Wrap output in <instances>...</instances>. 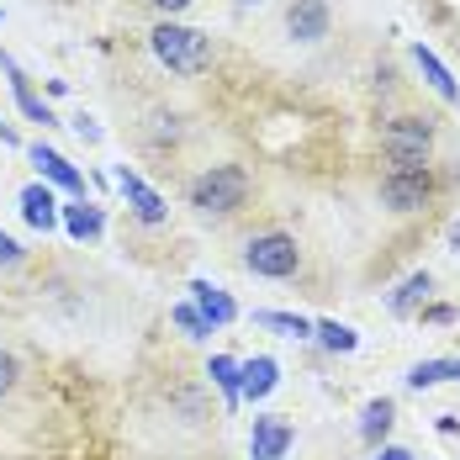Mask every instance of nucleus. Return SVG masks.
Wrapping results in <instances>:
<instances>
[{
	"label": "nucleus",
	"mask_w": 460,
	"mask_h": 460,
	"mask_svg": "<svg viewBox=\"0 0 460 460\" xmlns=\"http://www.w3.org/2000/svg\"><path fill=\"white\" fill-rule=\"evenodd\" d=\"M148 48L170 75H207L212 69V38L196 27H181V22H159L148 32Z\"/></svg>",
	"instance_id": "nucleus-1"
},
{
	"label": "nucleus",
	"mask_w": 460,
	"mask_h": 460,
	"mask_svg": "<svg viewBox=\"0 0 460 460\" xmlns=\"http://www.w3.org/2000/svg\"><path fill=\"white\" fill-rule=\"evenodd\" d=\"M381 154H386V170H429L434 122L429 117H392L381 133Z\"/></svg>",
	"instance_id": "nucleus-2"
},
{
	"label": "nucleus",
	"mask_w": 460,
	"mask_h": 460,
	"mask_svg": "<svg viewBox=\"0 0 460 460\" xmlns=\"http://www.w3.org/2000/svg\"><path fill=\"white\" fill-rule=\"evenodd\" d=\"M243 201H249V175L238 164H212L207 175H196V185H190V207L207 212V217H228Z\"/></svg>",
	"instance_id": "nucleus-3"
},
{
	"label": "nucleus",
	"mask_w": 460,
	"mask_h": 460,
	"mask_svg": "<svg viewBox=\"0 0 460 460\" xmlns=\"http://www.w3.org/2000/svg\"><path fill=\"white\" fill-rule=\"evenodd\" d=\"M243 265L265 280H286V276H296L302 249H296V238H286V233H260V238H249Z\"/></svg>",
	"instance_id": "nucleus-4"
},
{
	"label": "nucleus",
	"mask_w": 460,
	"mask_h": 460,
	"mask_svg": "<svg viewBox=\"0 0 460 460\" xmlns=\"http://www.w3.org/2000/svg\"><path fill=\"white\" fill-rule=\"evenodd\" d=\"M429 196H434L429 170H386L381 175V207H392V212H418V207H429Z\"/></svg>",
	"instance_id": "nucleus-5"
},
{
	"label": "nucleus",
	"mask_w": 460,
	"mask_h": 460,
	"mask_svg": "<svg viewBox=\"0 0 460 460\" xmlns=\"http://www.w3.org/2000/svg\"><path fill=\"white\" fill-rule=\"evenodd\" d=\"M291 423L280 413H260L254 418V434H249V456L254 460H286V450H291Z\"/></svg>",
	"instance_id": "nucleus-6"
},
{
	"label": "nucleus",
	"mask_w": 460,
	"mask_h": 460,
	"mask_svg": "<svg viewBox=\"0 0 460 460\" xmlns=\"http://www.w3.org/2000/svg\"><path fill=\"white\" fill-rule=\"evenodd\" d=\"M32 154V164H38V175H43V185H58V190H69V196H85V175L58 154V148H48V143H32L27 148Z\"/></svg>",
	"instance_id": "nucleus-7"
},
{
	"label": "nucleus",
	"mask_w": 460,
	"mask_h": 460,
	"mask_svg": "<svg viewBox=\"0 0 460 460\" xmlns=\"http://www.w3.org/2000/svg\"><path fill=\"white\" fill-rule=\"evenodd\" d=\"M286 32H291L296 43L328 38V0H296V5L286 11Z\"/></svg>",
	"instance_id": "nucleus-8"
},
{
	"label": "nucleus",
	"mask_w": 460,
	"mask_h": 460,
	"mask_svg": "<svg viewBox=\"0 0 460 460\" xmlns=\"http://www.w3.org/2000/svg\"><path fill=\"white\" fill-rule=\"evenodd\" d=\"M117 185H122V196H128V207H133V217H138V223H148V228H154V223H164V196H159V190H148L133 170H117Z\"/></svg>",
	"instance_id": "nucleus-9"
},
{
	"label": "nucleus",
	"mask_w": 460,
	"mask_h": 460,
	"mask_svg": "<svg viewBox=\"0 0 460 460\" xmlns=\"http://www.w3.org/2000/svg\"><path fill=\"white\" fill-rule=\"evenodd\" d=\"M190 296H196V313L212 323V328H223V323L238 318V307H233V296L223 286H212V280H190Z\"/></svg>",
	"instance_id": "nucleus-10"
},
{
	"label": "nucleus",
	"mask_w": 460,
	"mask_h": 460,
	"mask_svg": "<svg viewBox=\"0 0 460 460\" xmlns=\"http://www.w3.org/2000/svg\"><path fill=\"white\" fill-rule=\"evenodd\" d=\"M16 201H22V217H27V223H32L38 233H48L53 223H58V201H53V185L32 181L27 190H22V196H16Z\"/></svg>",
	"instance_id": "nucleus-11"
},
{
	"label": "nucleus",
	"mask_w": 460,
	"mask_h": 460,
	"mask_svg": "<svg viewBox=\"0 0 460 460\" xmlns=\"http://www.w3.org/2000/svg\"><path fill=\"white\" fill-rule=\"evenodd\" d=\"M276 381H280V366L270 360V355H254V360H243V402H265L270 392H276Z\"/></svg>",
	"instance_id": "nucleus-12"
},
{
	"label": "nucleus",
	"mask_w": 460,
	"mask_h": 460,
	"mask_svg": "<svg viewBox=\"0 0 460 460\" xmlns=\"http://www.w3.org/2000/svg\"><path fill=\"white\" fill-rule=\"evenodd\" d=\"M207 376H212V386L228 397V408L243 402V392H238V386H243V366H238L233 355H212V360H207Z\"/></svg>",
	"instance_id": "nucleus-13"
},
{
	"label": "nucleus",
	"mask_w": 460,
	"mask_h": 460,
	"mask_svg": "<svg viewBox=\"0 0 460 460\" xmlns=\"http://www.w3.org/2000/svg\"><path fill=\"white\" fill-rule=\"evenodd\" d=\"M429 291H434L429 270H413V276H408L402 286H397V291H392V302H386V307H392L397 318H408V313H418V307L429 302Z\"/></svg>",
	"instance_id": "nucleus-14"
},
{
	"label": "nucleus",
	"mask_w": 460,
	"mask_h": 460,
	"mask_svg": "<svg viewBox=\"0 0 460 460\" xmlns=\"http://www.w3.org/2000/svg\"><path fill=\"white\" fill-rule=\"evenodd\" d=\"M413 58H418V69H423V80H429V85H434V91L445 95V101H450V106H456V101H460V85H456V80H450V69H445V64H439V58H434V48L413 43Z\"/></svg>",
	"instance_id": "nucleus-15"
},
{
	"label": "nucleus",
	"mask_w": 460,
	"mask_h": 460,
	"mask_svg": "<svg viewBox=\"0 0 460 460\" xmlns=\"http://www.w3.org/2000/svg\"><path fill=\"white\" fill-rule=\"evenodd\" d=\"M58 217H64V228L75 233V238H101V212H95L91 201H75V207H64Z\"/></svg>",
	"instance_id": "nucleus-16"
},
{
	"label": "nucleus",
	"mask_w": 460,
	"mask_h": 460,
	"mask_svg": "<svg viewBox=\"0 0 460 460\" xmlns=\"http://www.w3.org/2000/svg\"><path fill=\"white\" fill-rule=\"evenodd\" d=\"M386 429H392V402H386V397L366 402V418H360V439H366V445H381V439H386Z\"/></svg>",
	"instance_id": "nucleus-17"
},
{
	"label": "nucleus",
	"mask_w": 460,
	"mask_h": 460,
	"mask_svg": "<svg viewBox=\"0 0 460 460\" xmlns=\"http://www.w3.org/2000/svg\"><path fill=\"white\" fill-rule=\"evenodd\" d=\"M254 323L270 328V333H280V339H313V323L296 318V313H254Z\"/></svg>",
	"instance_id": "nucleus-18"
},
{
	"label": "nucleus",
	"mask_w": 460,
	"mask_h": 460,
	"mask_svg": "<svg viewBox=\"0 0 460 460\" xmlns=\"http://www.w3.org/2000/svg\"><path fill=\"white\" fill-rule=\"evenodd\" d=\"M313 333L323 339V349H333V355H349V349L360 344V333H355V328H344V323H333V318L313 323Z\"/></svg>",
	"instance_id": "nucleus-19"
},
{
	"label": "nucleus",
	"mask_w": 460,
	"mask_h": 460,
	"mask_svg": "<svg viewBox=\"0 0 460 460\" xmlns=\"http://www.w3.org/2000/svg\"><path fill=\"white\" fill-rule=\"evenodd\" d=\"M170 318H175V328H181L185 339H196V344H207V339H212V323L196 313V302H175V307H170Z\"/></svg>",
	"instance_id": "nucleus-20"
},
{
	"label": "nucleus",
	"mask_w": 460,
	"mask_h": 460,
	"mask_svg": "<svg viewBox=\"0 0 460 460\" xmlns=\"http://www.w3.org/2000/svg\"><path fill=\"white\" fill-rule=\"evenodd\" d=\"M445 381V360H418L413 370H408V386L413 392H423V386H439Z\"/></svg>",
	"instance_id": "nucleus-21"
},
{
	"label": "nucleus",
	"mask_w": 460,
	"mask_h": 460,
	"mask_svg": "<svg viewBox=\"0 0 460 460\" xmlns=\"http://www.w3.org/2000/svg\"><path fill=\"white\" fill-rule=\"evenodd\" d=\"M16 376H22V366H16V355H5V349H0V397H5L11 386H16Z\"/></svg>",
	"instance_id": "nucleus-22"
},
{
	"label": "nucleus",
	"mask_w": 460,
	"mask_h": 460,
	"mask_svg": "<svg viewBox=\"0 0 460 460\" xmlns=\"http://www.w3.org/2000/svg\"><path fill=\"white\" fill-rule=\"evenodd\" d=\"M16 260H22V243L11 233H0V265H16Z\"/></svg>",
	"instance_id": "nucleus-23"
},
{
	"label": "nucleus",
	"mask_w": 460,
	"mask_h": 460,
	"mask_svg": "<svg viewBox=\"0 0 460 460\" xmlns=\"http://www.w3.org/2000/svg\"><path fill=\"white\" fill-rule=\"evenodd\" d=\"M75 133H80V138H101V128H95V122H91V117H75Z\"/></svg>",
	"instance_id": "nucleus-24"
},
{
	"label": "nucleus",
	"mask_w": 460,
	"mask_h": 460,
	"mask_svg": "<svg viewBox=\"0 0 460 460\" xmlns=\"http://www.w3.org/2000/svg\"><path fill=\"white\" fill-rule=\"evenodd\" d=\"M376 460H413V450H402V445H381V456Z\"/></svg>",
	"instance_id": "nucleus-25"
},
{
	"label": "nucleus",
	"mask_w": 460,
	"mask_h": 460,
	"mask_svg": "<svg viewBox=\"0 0 460 460\" xmlns=\"http://www.w3.org/2000/svg\"><path fill=\"white\" fill-rule=\"evenodd\" d=\"M185 5H190V0H154V11H164V16H181Z\"/></svg>",
	"instance_id": "nucleus-26"
},
{
	"label": "nucleus",
	"mask_w": 460,
	"mask_h": 460,
	"mask_svg": "<svg viewBox=\"0 0 460 460\" xmlns=\"http://www.w3.org/2000/svg\"><path fill=\"white\" fill-rule=\"evenodd\" d=\"M423 318H429V323H450V318H456V307H429Z\"/></svg>",
	"instance_id": "nucleus-27"
},
{
	"label": "nucleus",
	"mask_w": 460,
	"mask_h": 460,
	"mask_svg": "<svg viewBox=\"0 0 460 460\" xmlns=\"http://www.w3.org/2000/svg\"><path fill=\"white\" fill-rule=\"evenodd\" d=\"M445 381H460V360H445Z\"/></svg>",
	"instance_id": "nucleus-28"
},
{
	"label": "nucleus",
	"mask_w": 460,
	"mask_h": 460,
	"mask_svg": "<svg viewBox=\"0 0 460 460\" xmlns=\"http://www.w3.org/2000/svg\"><path fill=\"white\" fill-rule=\"evenodd\" d=\"M450 249H456V254H460V223H456V228H450Z\"/></svg>",
	"instance_id": "nucleus-29"
},
{
	"label": "nucleus",
	"mask_w": 460,
	"mask_h": 460,
	"mask_svg": "<svg viewBox=\"0 0 460 460\" xmlns=\"http://www.w3.org/2000/svg\"><path fill=\"white\" fill-rule=\"evenodd\" d=\"M0 143H16V133H11V128H0Z\"/></svg>",
	"instance_id": "nucleus-30"
},
{
	"label": "nucleus",
	"mask_w": 460,
	"mask_h": 460,
	"mask_svg": "<svg viewBox=\"0 0 460 460\" xmlns=\"http://www.w3.org/2000/svg\"><path fill=\"white\" fill-rule=\"evenodd\" d=\"M243 5H254V0H243Z\"/></svg>",
	"instance_id": "nucleus-31"
}]
</instances>
